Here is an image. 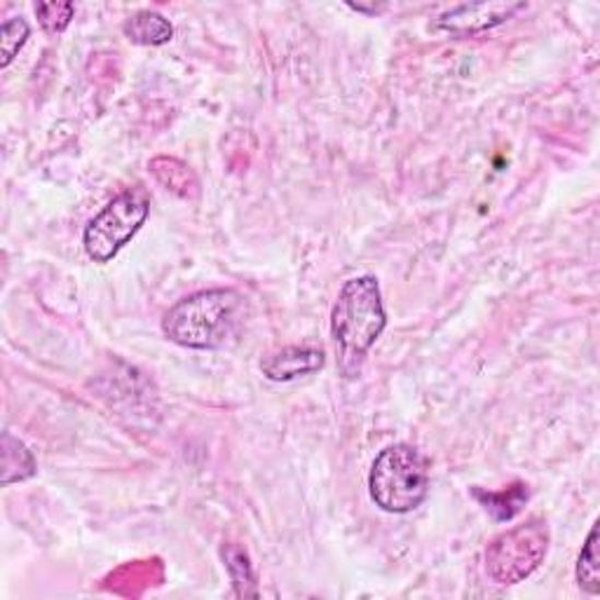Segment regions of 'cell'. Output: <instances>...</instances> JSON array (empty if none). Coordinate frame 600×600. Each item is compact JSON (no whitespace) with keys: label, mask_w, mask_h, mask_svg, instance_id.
Instances as JSON below:
<instances>
[{"label":"cell","mask_w":600,"mask_h":600,"mask_svg":"<svg viewBox=\"0 0 600 600\" xmlns=\"http://www.w3.org/2000/svg\"><path fill=\"white\" fill-rule=\"evenodd\" d=\"M242 323L245 298L233 289H212L178 301L162 319V331L181 348L219 350L239 333Z\"/></svg>","instance_id":"cell-1"},{"label":"cell","mask_w":600,"mask_h":600,"mask_svg":"<svg viewBox=\"0 0 600 600\" xmlns=\"http://www.w3.org/2000/svg\"><path fill=\"white\" fill-rule=\"evenodd\" d=\"M151 200L143 188H132L118 195L94 216L85 228V251L96 263H108L132 239L149 219Z\"/></svg>","instance_id":"cell-5"},{"label":"cell","mask_w":600,"mask_h":600,"mask_svg":"<svg viewBox=\"0 0 600 600\" xmlns=\"http://www.w3.org/2000/svg\"><path fill=\"white\" fill-rule=\"evenodd\" d=\"M36 474V460L31 456V450L20 442L14 439L10 432L3 434V485L10 483H20L26 481Z\"/></svg>","instance_id":"cell-10"},{"label":"cell","mask_w":600,"mask_h":600,"mask_svg":"<svg viewBox=\"0 0 600 600\" xmlns=\"http://www.w3.org/2000/svg\"><path fill=\"white\" fill-rule=\"evenodd\" d=\"M549 542L546 523L542 518H530V521L497 534L489 544L485 570L499 587H511L538 570L546 558Z\"/></svg>","instance_id":"cell-4"},{"label":"cell","mask_w":600,"mask_h":600,"mask_svg":"<svg viewBox=\"0 0 600 600\" xmlns=\"http://www.w3.org/2000/svg\"><path fill=\"white\" fill-rule=\"evenodd\" d=\"M385 327L387 315L378 280L364 274L345 282L331 315V333L345 378L360 376L368 350L376 345Z\"/></svg>","instance_id":"cell-2"},{"label":"cell","mask_w":600,"mask_h":600,"mask_svg":"<svg viewBox=\"0 0 600 600\" xmlns=\"http://www.w3.org/2000/svg\"><path fill=\"white\" fill-rule=\"evenodd\" d=\"M122 34L127 36L129 43L134 45L157 47V45H167L172 40L174 26L169 24V20H165L157 12L141 10L122 24Z\"/></svg>","instance_id":"cell-9"},{"label":"cell","mask_w":600,"mask_h":600,"mask_svg":"<svg viewBox=\"0 0 600 600\" xmlns=\"http://www.w3.org/2000/svg\"><path fill=\"white\" fill-rule=\"evenodd\" d=\"M577 584L591 596L600 593V554H598V523L591 528L587 542L577 558Z\"/></svg>","instance_id":"cell-12"},{"label":"cell","mask_w":600,"mask_h":600,"mask_svg":"<svg viewBox=\"0 0 600 600\" xmlns=\"http://www.w3.org/2000/svg\"><path fill=\"white\" fill-rule=\"evenodd\" d=\"M523 3H474V5H460L442 14L436 26L448 31L452 36H472L481 34V31L495 28L511 20L518 10H523Z\"/></svg>","instance_id":"cell-6"},{"label":"cell","mask_w":600,"mask_h":600,"mask_svg":"<svg viewBox=\"0 0 600 600\" xmlns=\"http://www.w3.org/2000/svg\"><path fill=\"white\" fill-rule=\"evenodd\" d=\"M28 34H31V28L22 17H12L3 24V31H0V47H3V59H0V67L3 69L10 67L12 59L17 57V52L24 47Z\"/></svg>","instance_id":"cell-14"},{"label":"cell","mask_w":600,"mask_h":600,"mask_svg":"<svg viewBox=\"0 0 600 600\" xmlns=\"http://www.w3.org/2000/svg\"><path fill=\"white\" fill-rule=\"evenodd\" d=\"M151 174L155 181L181 200H195L200 195V178L178 157L160 155L151 160Z\"/></svg>","instance_id":"cell-8"},{"label":"cell","mask_w":600,"mask_h":600,"mask_svg":"<svg viewBox=\"0 0 600 600\" xmlns=\"http://www.w3.org/2000/svg\"><path fill=\"white\" fill-rule=\"evenodd\" d=\"M36 14L47 34H63L73 20L75 8L73 3H40L36 8Z\"/></svg>","instance_id":"cell-15"},{"label":"cell","mask_w":600,"mask_h":600,"mask_svg":"<svg viewBox=\"0 0 600 600\" xmlns=\"http://www.w3.org/2000/svg\"><path fill=\"white\" fill-rule=\"evenodd\" d=\"M474 497L481 499V505L485 507V511L493 514L495 521H509V518L521 511L528 502V485L516 483L514 489H507L502 493L474 491Z\"/></svg>","instance_id":"cell-11"},{"label":"cell","mask_w":600,"mask_h":600,"mask_svg":"<svg viewBox=\"0 0 600 600\" xmlns=\"http://www.w3.org/2000/svg\"><path fill=\"white\" fill-rule=\"evenodd\" d=\"M223 561H225V567H228L231 573V579L235 584V593L239 598H247V596H258V589H256V577H254V567L249 563V556L242 551L239 546L235 544H225L223 546Z\"/></svg>","instance_id":"cell-13"},{"label":"cell","mask_w":600,"mask_h":600,"mask_svg":"<svg viewBox=\"0 0 600 600\" xmlns=\"http://www.w3.org/2000/svg\"><path fill=\"white\" fill-rule=\"evenodd\" d=\"M370 497L383 511L409 514L430 493V462L417 448L395 444L376 458L368 474Z\"/></svg>","instance_id":"cell-3"},{"label":"cell","mask_w":600,"mask_h":600,"mask_svg":"<svg viewBox=\"0 0 600 600\" xmlns=\"http://www.w3.org/2000/svg\"><path fill=\"white\" fill-rule=\"evenodd\" d=\"M323 362H327V356H323L321 350L284 348L282 352H274L268 356V360H263L261 370L266 378L274 383H289L301 376H310V373L323 368Z\"/></svg>","instance_id":"cell-7"}]
</instances>
